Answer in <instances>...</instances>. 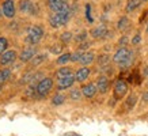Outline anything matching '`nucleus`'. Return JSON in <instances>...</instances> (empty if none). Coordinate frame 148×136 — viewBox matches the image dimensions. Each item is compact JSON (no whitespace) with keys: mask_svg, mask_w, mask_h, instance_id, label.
Here are the masks:
<instances>
[{"mask_svg":"<svg viewBox=\"0 0 148 136\" xmlns=\"http://www.w3.org/2000/svg\"><path fill=\"white\" fill-rule=\"evenodd\" d=\"M36 56V48L34 46H29V48H26V49H23V52L21 53V61H23V63H27V61H30V60L33 59Z\"/></svg>","mask_w":148,"mask_h":136,"instance_id":"11","label":"nucleus"},{"mask_svg":"<svg viewBox=\"0 0 148 136\" xmlns=\"http://www.w3.org/2000/svg\"><path fill=\"white\" fill-rule=\"evenodd\" d=\"M76 80V78L73 75H68V76L63 78V79H58V83H57V87L60 90H65V89H69V87L73 84V82Z\"/></svg>","mask_w":148,"mask_h":136,"instance_id":"8","label":"nucleus"},{"mask_svg":"<svg viewBox=\"0 0 148 136\" xmlns=\"http://www.w3.org/2000/svg\"><path fill=\"white\" fill-rule=\"evenodd\" d=\"M95 56L92 52H86V53H82V57H80V61L83 65H88V64H91L92 61H94Z\"/></svg>","mask_w":148,"mask_h":136,"instance_id":"16","label":"nucleus"},{"mask_svg":"<svg viewBox=\"0 0 148 136\" xmlns=\"http://www.w3.org/2000/svg\"><path fill=\"white\" fill-rule=\"evenodd\" d=\"M48 5L53 12H58V11H63L68 7L67 0H48Z\"/></svg>","mask_w":148,"mask_h":136,"instance_id":"7","label":"nucleus"},{"mask_svg":"<svg viewBox=\"0 0 148 136\" xmlns=\"http://www.w3.org/2000/svg\"><path fill=\"white\" fill-rule=\"evenodd\" d=\"M19 10L25 14H30V15H36L38 8H37V5L30 1V0H22L21 1V5H19Z\"/></svg>","mask_w":148,"mask_h":136,"instance_id":"6","label":"nucleus"},{"mask_svg":"<svg viewBox=\"0 0 148 136\" xmlns=\"http://www.w3.org/2000/svg\"><path fill=\"white\" fill-rule=\"evenodd\" d=\"M16 59V52L15 50H7L1 54L0 57V64L1 65H7V64H11L14 60Z\"/></svg>","mask_w":148,"mask_h":136,"instance_id":"10","label":"nucleus"},{"mask_svg":"<svg viewBox=\"0 0 148 136\" xmlns=\"http://www.w3.org/2000/svg\"><path fill=\"white\" fill-rule=\"evenodd\" d=\"M126 41H128V40H126V37H122L121 40H120V44H121V45H125Z\"/></svg>","mask_w":148,"mask_h":136,"instance_id":"34","label":"nucleus"},{"mask_svg":"<svg viewBox=\"0 0 148 136\" xmlns=\"http://www.w3.org/2000/svg\"><path fill=\"white\" fill-rule=\"evenodd\" d=\"M7 46H8V42H7V40H5L4 37H0V56H1V54L5 52Z\"/></svg>","mask_w":148,"mask_h":136,"instance_id":"25","label":"nucleus"},{"mask_svg":"<svg viewBox=\"0 0 148 136\" xmlns=\"http://www.w3.org/2000/svg\"><path fill=\"white\" fill-rule=\"evenodd\" d=\"M97 91H98V89H97L94 83H88V84H84L82 87V93H83L86 98H92L97 94Z\"/></svg>","mask_w":148,"mask_h":136,"instance_id":"12","label":"nucleus"},{"mask_svg":"<svg viewBox=\"0 0 148 136\" xmlns=\"http://www.w3.org/2000/svg\"><path fill=\"white\" fill-rule=\"evenodd\" d=\"M86 34H87V33H82V34H79V37H76V40H77V41L86 40Z\"/></svg>","mask_w":148,"mask_h":136,"instance_id":"32","label":"nucleus"},{"mask_svg":"<svg viewBox=\"0 0 148 136\" xmlns=\"http://www.w3.org/2000/svg\"><path fill=\"white\" fill-rule=\"evenodd\" d=\"M68 75H71V68H68V67L60 68L57 72H56V78L57 79H63V78L68 76Z\"/></svg>","mask_w":148,"mask_h":136,"instance_id":"17","label":"nucleus"},{"mask_svg":"<svg viewBox=\"0 0 148 136\" xmlns=\"http://www.w3.org/2000/svg\"><path fill=\"white\" fill-rule=\"evenodd\" d=\"M3 14L7 18H12L15 15V4L12 0H4L3 3Z\"/></svg>","mask_w":148,"mask_h":136,"instance_id":"9","label":"nucleus"},{"mask_svg":"<svg viewBox=\"0 0 148 136\" xmlns=\"http://www.w3.org/2000/svg\"><path fill=\"white\" fill-rule=\"evenodd\" d=\"M71 57H72L71 53H64L57 59V63L58 64H65V63H68V61L71 60Z\"/></svg>","mask_w":148,"mask_h":136,"instance_id":"22","label":"nucleus"},{"mask_svg":"<svg viewBox=\"0 0 148 136\" xmlns=\"http://www.w3.org/2000/svg\"><path fill=\"white\" fill-rule=\"evenodd\" d=\"M65 101V97H64L63 94H56L53 97V100H52V102H53V105H61Z\"/></svg>","mask_w":148,"mask_h":136,"instance_id":"24","label":"nucleus"},{"mask_svg":"<svg viewBox=\"0 0 148 136\" xmlns=\"http://www.w3.org/2000/svg\"><path fill=\"white\" fill-rule=\"evenodd\" d=\"M140 1H141V0H128V4H126V11H128V12L135 11V10L140 5Z\"/></svg>","mask_w":148,"mask_h":136,"instance_id":"19","label":"nucleus"},{"mask_svg":"<svg viewBox=\"0 0 148 136\" xmlns=\"http://www.w3.org/2000/svg\"><path fill=\"white\" fill-rule=\"evenodd\" d=\"M80 90L79 89H73V90H71V94H69V97H71V100L72 101H79L80 100Z\"/></svg>","mask_w":148,"mask_h":136,"instance_id":"23","label":"nucleus"},{"mask_svg":"<svg viewBox=\"0 0 148 136\" xmlns=\"http://www.w3.org/2000/svg\"><path fill=\"white\" fill-rule=\"evenodd\" d=\"M128 27H129V19L128 18L124 16V18H121L120 21H118V29H120L121 32H125Z\"/></svg>","mask_w":148,"mask_h":136,"instance_id":"21","label":"nucleus"},{"mask_svg":"<svg viewBox=\"0 0 148 136\" xmlns=\"http://www.w3.org/2000/svg\"><path fill=\"white\" fill-rule=\"evenodd\" d=\"M69 18H71V10H69V7H67L63 11L52 14L49 16V23L52 27H61L64 25H67Z\"/></svg>","mask_w":148,"mask_h":136,"instance_id":"1","label":"nucleus"},{"mask_svg":"<svg viewBox=\"0 0 148 136\" xmlns=\"http://www.w3.org/2000/svg\"><path fill=\"white\" fill-rule=\"evenodd\" d=\"M52 87H53V80H52L50 78H44V79H41L36 87L38 97H45V95H48L49 91L52 90Z\"/></svg>","mask_w":148,"mask_h":136,"instance_id":"4","label":"nucleus"},{"mask_svg":"<svg viewBox=\"0 0 148 136\" xmlns=\"http://www.w3.org/2000/svg\"><path fill=\"white\" fill-rule=\"evenodd\" d=\"M45 59H46L45 54H38V56H34V57L30 60V64L36 67V65H40L42 61H45Z\"/></svg>","mask_w":148,"mask_h":136,"instance_id":"20","label":"nucleus"},{"mask_svg":"<svg viewBox=\"0 0 148 136\" xmlns=\"http://www.w3.org/2000/svg\"><path fill=\"white\" fill-rule=\"evenodd\" d=\"M109 63V57L108 56H101L99 57V64L102 65V64H108Z\"/></svg>","mask_w":148,"mask_h":136,"instance_id":"29","label":"nucleus"},{"mask_svg":"<svg viewBox=\"0 0 148 136\" xmlns=\"http://www.w3.org/2000/svg\"><path fill=\"white\" fill-rule=\"evenodd\" d=\"M0 90H1V83H0Z\"/></svg>","mask_w":148,"mask_h":136,"instance_id":"35","label":"nucleus"},{"mask_svg":"<svg viewBox=\"0 0 148 136\" xmlns=\"http://www.w3.org/2000/svg\"><path fill=\"white\" fill-rule=\"evenodd\" d=\"M106 34H108V27L105 26V25H99L98 27H94L91 30V36L94 37V38H102Z\"/></svg>","mask_w":148,"mask_h":136,"instance_id":"13","label":"nucleus"},{"mask_svg":"<svg viewBox=\"0 0 148 136\" xmlns=\"http://www.w3.org/2000/svg\"><path fill=\"white\" fill-rule=\"evenodd\" d=\"M113 60H114V63H117L121 67H128L132 63V52L126 48H120L113 56Z\"/></svg>","mask_w":148,"mask_h":136,"instance_id":"2","label":"nucleus"},{"mask_svg":"<svg viewBox=\"0 0 148 136\" xmlns=\"http://www.w3.org/2000/svg\"><path fill=\"white\" fill-rule=\"evenodd\" d=\"M126 91H128L126 82L122 80V79H118V80L116 82V86H114V97H116V100L124 98V95L126 94Z\"/></svg>","mask_w":148,"mask_h":136,"instance_id":"5","label":"nucleus"},{"mask_svg":"<svg viewBox=\"0 0 148 136\" xmlns=\"http://www.w3.org/2000/svg\"><path fill=\"white\" fill-rule=\"evenodd\" d=\"M44 36V30L41 26H32L29 30H27V37L26 40L29 44L32 45H36L37 42H40L41 38Z\"/></svg>","mask_w":148,"mask_h":136,"instance_id":"3","label":"nucleus"},{"mask_svg":"<svg viewBox=\"0 0 148 136\" xmlns=\"http://www.w3.org/2000/svg\"><path fill=\"white\" fill-rule=\"evenodd\" d=\"M136 100H137V97H136V95H129V98H128V102H126V104H128V108H133V106H135V104H136Z\"/></svg>","mask_w":148,"mask_h":136,"instance_id":"26","label":"nucleus"},{"mask_svg":"<svg viewBox=\"0 0 148 136\" xmlns=\"http://www.w3.org/2000/svg\"><path fill=\"white\" fill-rule=\"evenodd\" d=\"M90 10H91L90 5H87V7H86V16H87V19H88L90 22H92V18H91V15H90Z\"/></svg>","mask_w":148,"mask_h":136,"instance_id":"30","label":"nucleus"},{"mask_svg":"<svg viewBox=\"0 0 148 136\" xmlns=\"http://www.w3.org/2000/svg\"><path fill=\"white\" fill-rule=\"evenodd\" d=\"M61 50V46H58V45H54V48H52V52L53 53H58Z\"/></svg>","mask_w":148,"mask_h":136,"instance_id":"31","label":"nucleus"},{"mask_svg":"<svg viewBox=\"0 0 148 136\" xmlns=\"http://www.w3.org/2000/svg\"><path fill=\"white\" fill-rule=\"evenodd\" d=\"M10 76H11V69H7V68L0 69V83H1V84H3L5 80H8Z\"/></svg>","mask_w":148,"mask_h":136,"instance_id":"18","label":"nucleus"},{"mask_svg":"<svg viewBox=\"0 0 148 136\" xmlns=\"http://www.w3.org/2000/svg\"><path fill=\"white\" fill-rule=\"evenodd\" d=\"M97 89L99 93H106L109 89V80L106 76H99L97 82Z\"/></svg>","mask_w":148,"mask_h":136,"instance_id":"14","label":"nucleus"},{"mask_svg":"<svg viewBox=\"0 0 148 136\" xmlns=\"http://www.w3.org/2000/svg\"><path fill=\"white\" fill-rule=\"evenodd\" d=\"M147 30H148V27H147Z\"/></svg>","mask_w":148,"mask_h":136,"instance_id":"37","label":"nucleus"},{"mask_svg":"<svg viewBox=\"0 0 148 136\" xmlns=\"http://www.w3.org/2000/svg\"><path fill=\"white\" fill-rule=\"evenodd\" d=\"M141 1H147V0H141Z\"/></svg>","mask_w":148,"mask_h":136,"instance_id":"36","label":"nucleus"},{"mask_svg":"<svg viewBox=\"0 0 148 136\" xmlns=\"http://www.w3.org/2000/svg\"><path fill=\"white\" fill-rule=\"evenodd\" d=\"M71 38H72V34L69 32L64 33L63 36H61V40H63V42H69V41H71Z\"/></svg>","mask_w":148,"mask_h":136,"instance_id":"27","label":"nucleus"},{"mask_svg":"<svg viewBox=\"0 0 148 136\" xmlns=\"http://www.w3.org/2000/svg\"><path fill=\"white\" fill-rule=\"evenodd\" d=\"M140 41V36L139 34H137V36L135 37V38H133V40H132V42H133V44H137V42H139Z\"/></svg>","mask_w":148,"mask_h":136,"instance_id":"33","label":"nucleus"},{"mask_svg":"<svg viewBox=\"0 0 148 136\" xmlns=\"http://www.w3.org/2000/svg\"><path fill=\"white\" fill-rule=\"evenodd\" d=\"M82 57V52H76V53H73L72 54V57H71V61H79Z\"/></svg>","mask_w":148,"mask_h":136,"instance_id":"28","label":"nucleus"},{"mask_svg":"<svg viewBox=\"0 0 148 136\" xmlns=\"http://www.w3.org/2000/svg\"><path fill=\"white\" fill-rule=\"evenodd\" d=\"M0 15H1V14H0Z\"/></svg>","mask_w":148,"mask_h":136,"instance_id":"38","label":"nucleus"},{"mask_svg":"<svg viewBox=\"0 0 148 136\" xmlns=\"http://www.w3.org/2000/svg\"><path fill=\"white\" fill-rule=\"evenodd\" d=\"M88 75H90V68H80L79 71L76 72V75H75V78H76L77 82H84L87 78H88Z\"/></svg>","mask_w":148,"mask_h":136,"instance_id":"15","label":"nucleus"}]
</instances>
